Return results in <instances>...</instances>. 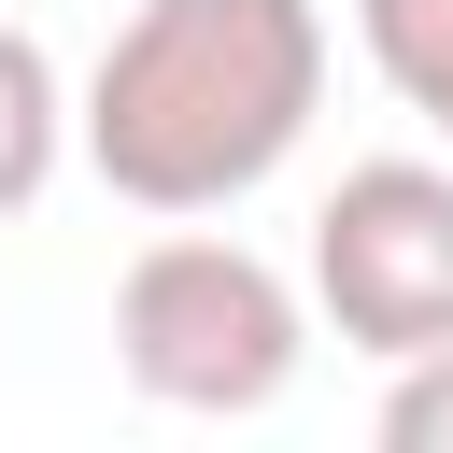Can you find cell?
I'll list each match as a JSON object with an SVG mask.
<instances>
[{
  "label": "cell",
  "instance_id": "cell-2",
  "mask_svg": "<svg viewBox=\"0 0 453 453\" xmlns=\"http://www.w3.org/2000/svg\"><path fill=\"white\" fill-rule=\"evenodd\" d=\"M297 354H311V297H297L255 241L198 226V212L113 269V368H127L156 411L241 425V411H269V396L297 382Z\"/></svg>",
  "mask_w": 453,
  "mask_h": 453
},
{
  "label": "cell",
  "instance_id": "cell-4",
  "mask_svg": "<svg viewBox=\"0 0 453 453\" xmlns=\"http://www.w3.org/2000/svg\"><path fill=\"white\" fill-rule=\"evenodd\" d=\"M57 156H71V85L28 28H0V212H28L57 184Z\"/></svg>",
  "mask_w": 453,
  "mask_h": 453
},
{
  "label": "cell",
  "instance_id": "cell-1",
  "mask_svg": "<svg viewBox=\"0 0 453 453\" xmlns=\"http://www.w3.org/2000/svg\"><path fill=\"white\" fill-rule=\"evenodd\" d=\"M326 113V0H127V28L99 42L85 99H71V156L184 226V212H241Z\"/></svg>",
  "mask_w": 453,
  "mask_h": 453
},
{
  "label": "cell",
  "instance_id": "cell-5",
  "mask_svg": "<svg viewBox=\"0 0 453 453\" xmlns=\"http://www.w3.org/2000/svg\"><path fill=\"white\" fill-rule=\"evenodd\" d=\"M354 42L396 85V113H425L453 142V0H354Z\"/></svg>",
  "mask_w": 453,
  "mask_h": 453
},
{
  "label": "cell",
  "instance_id": "cell-6",
  "mask_svg": "<svg viewBox=\"0 0 453 453\" xmlns=\"http://www.w3.org/2000/svg\"><path fill=\"white\" fill-rule=\"evenodd\" d=\"M382 453H453V340L382 368Z\"/></svg>",
  "mask_w": 453,
  "mask_h": 453
},
{
  "label": "cell",
  "instance_id": "cell-3",
  "mask_svg": "<svg viewBox=\"0 0 453 453\" xmlns=\"http://www.w3.org/2000/svg\"><path fill=\"white\" fill-rule=\"evenodd\" d=\"M311 311L354 354H439L453 340V156H354L311 212Z\"/></svg>",
  "mask_w": 453,
  "mask_h": 453
}]
</instances>
